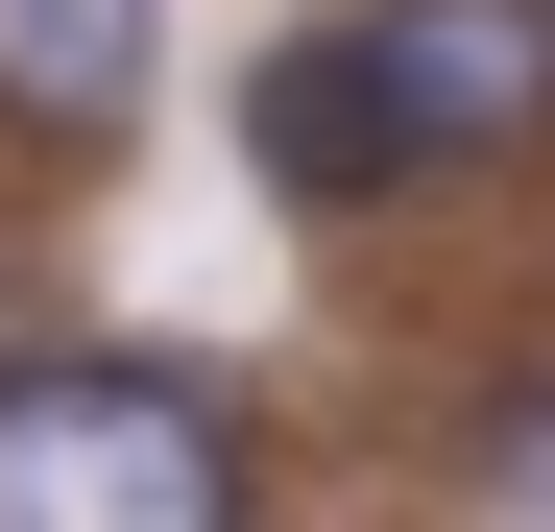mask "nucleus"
<instances>
[{
    "label": "nucleus",
    "mask_w": 555,
    "mask_h": 532,
    "mask_svg": "<svg viewBox=\"0 0 555 532\" xmlns=\"http://www.w3.org/2000/svg\"><path fill=\"white\" fill-rule=\"evenodd\" d=\"M507 508H555V411H507Z\"/></svg>",
    "instance_id": "obj_4"
},
{
    "label": "nucleus",
    "mask_w": 555,
    "mask_h": 532,
    "mask_svg": "<svg viewBox=\"0 0 555 532\" xmlns=\"http://www.w3.org/2000/svg\"><path fill=\"white\" fill-rule=\"evenodd\" d=\"M0 532H266V460L145 339H25L0 364Z\"/></svg>",
    "instance_id": "obj_2"
},
{
    "label": "nucleus",
    "mask_w": 555,
    "mask_h": 532,
    "mask_svg": "<svg viewBox=\"0 0 555 532\" xmlns=\"http://www.w3.org/2000/svg\"><path fill=\"white\" fill-rule=\"evenodd\" d=\"M0 122L25 145H121L145 122V0H0Z\"/></svg>",
    "instance_id": "obj_3"
},
{
    "label": "nucleus",
    "mask_w": 555,
    "mask_h": 532,
    "mask_svg": "<svg viewBox=\"0 0 555 532\" xmlns=\"http://www.w3.org/2000/svg\"><path fill=\"white\" fill-rule=\"evenodd\" d=\"M507 145H555V0H338L242 73V169L291 218H387Z\"/></svg>",
    "instance_id": "obj_1"
}]
</instances>
